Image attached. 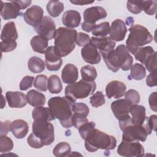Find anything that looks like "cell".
<instances>
[{"instance_id": "obj_34", "label": "cell", "mask_w": 157, "mask_h": 157, "mask_svg": "<svg viewBox=\"0 0 157 157\" xmlns=\"http://www.w3.org/2000/svg\"><path fill=\"white\" fill-rule=\"evenodd\" d=\"M80 73L82 79L88 82L94 81L98 75L96 68L91 65H85L82 67Z\"/></svg>"}, {"instance_id": "obj_55", "label": "cell", "mask_w": 157, "mask_h": 157, "mask_svg": "<svg viewBox=\"0 0 157 157\" xmlns=\"http://www.w3.org/2000/svg\"><path fill=\"white\" fill-rule=\"evenodd\" d=\"M20 10L25 9L29 6L32 2L31 1H12Z\"/></svg>"}, {"instance_id": "obj_32", "label": "cell", "mask_w": 157, "mask_h": 157, "mask_svg": "<svg viewBox=\"0 0 157 157\" xmlns=\"http://www.w3.org/2000/svg\"><path fill=\"white\" fill-rule=\"evenodd\" d=\"M64 8L63 3L59 1H50L46 6L47 12L52 17H58L63 11Z\"/></svg>"}, {"instance_id": "obj_12", "label": "cell", "mask_w": 157, "mask_h": 157, "mask_svg": "<svg viewBox=\"0 0 157 157\" xmlns=\"http://www.w3.org/2000/svg\"><path fill=\"white\" fill-rule=\"evenodd\" d=\"M90 42L99 50V52L101 54L103 58L114 49L116 44L115 42L107 36L103 37H92Z\"/></svg>"}, {"instance_id": "obj_46", "label": "cell", "mask_w": 157, "mask_h": 157, "mask_svg": "<svg viewBox=\"0 0 157 157\" xmlns=\"http://www.w3.org/2000/svg\"><path fill=\"white\" fill-rule=\"evenodd\" d=\"M91 42V38L87 34L83 33H78L77 35L76 44L79 47H85Z\"/></svg>"}, {"instance_id": "obj_28", "label": "cell", "mask_w": 157, "mask_h": 157, "mask_svg": "<svg viewBox=\"0 0 157 157\" xmlns=\"http://www.w3.org/2000/svg\"><path fill=\"white\" fill-rule=\"evenodd\" d=\"M30 44L34 52L41 54H45L47 48L48 47V40L39 35L34 36L31 39Z\"/></svg>"}, {"instance_id": "obj_18", "label": "cell", "mask_w": 157, "mask_h": 157, "mask_svg": "<svg viewBox=\"0 0 157 157\" xmlns=\"http://www.w3.org/2000/svg\"><path fill=\"white\" fill-rule=\"evenodd\" d=\"M81 55L86 63L91 64H97L101 60L100 53L91 42L82 48Z\"/></svg>"}, {"instance_id": "obj_51", "label": "cell", "mask_w": 157, "mask_h": 157, "mask_svg": "<svg viewBox=\"0 0 157 157\" xmlns=\"http://www.w3.org/2000/svg\"><path fill=\"white\" fill-rule=\"evenodd\" d=\"M146 121L150 130L151 131H156L157 124V116L156 115H153L149 117H147Z\"/></svg>"}, {"instance_id": "obj_49", "label": "cell", "mask_w": 157, "mask_h": 157, "mask_svg": "<svg viewBox=\"0 0 157 157\" xmlns=\"http://www.w3.org/2000/svg\"><path fill=\"white\" fill-rule=\"evenodd\" d=\"M89 121L86 117H83L77 116L75 115H72V126H74L76 129H78L80 126H82L83 124Z\"/></svg>"}, {"instance_id": "obj_47", "label": "cell", "mask_w": 157, "mask_h": 157, "mask_svg": "<svg viewBox=\"0 0 157 157\" xmlns=\"http://www.w3.org/2000/svg\"><path fill=\"white\" fill-rule=\"evenodd\" d=\"M157 2L156 1H145L144 11L148 15H153L156 11Z\"/></svg>"}, {"instance_id": "obj_45", "label": "cell", "mask_w": 157, "mask_h": 157, "mask_svg": "<svg viewBox=\"0 0 157 157\" xmlns=\"http://www.w3.org/2000/svg\"><path fill=\"white\" fill-rule=\"evenodd\" d=\"M27 142L28 144L33 148H40L44 145L42 142V141L36 137L34 133H31L27 139Z\"/></svg>"}, {"instance_id": "obj_23", "label": "cell", "mask_w": 157, "mask_h": 157, "mask_svg": "<svg viewBox=\"0 0 157 157\" xmlns=\"http://www.w3.org/2000/svg\"><path fill=\"white\" fill-rule=\"evenodd\" d=\"M18 38V33L15 24L13 21H9L4 25L2 28L1 39V42H8L16 41Z\"/></svg>"}, {"instance_id": "obj_30", "label": "cell", "mask_w": 157, "mask_h": 157, "mask_svg": "<svg viewBox=\"0 0 157 157\" xmlns=\"http://www.w3.org/2000/svg\"><path fill=\"white\" fill-rule=\"evenodd\" d=\"M45 63L44 61L37 56L31 57L28 61V69L34 74L43 72L45 69Z\"/></svg>"}, {"instance_id": "obj_40", "label": "cell", "mask_w": 157, "mask_h": 157, "mask_svg": "<svg viewBox=\"0 0 157 157\" xmlns=\"http://www.w3.org/2000/svg\"><path fill=\"white\" fill-rule=\"evenodd\" d=\"M34 86L40 91H46L48 89V78L45 75H38L34 80Z\"/></svg>"}, {"instance_id": "obj_56", "label": "cell", "mask_w": 157, "mask_h": 157, "mask_svg": "<svg viewBox=\"0 0 157 157\" xmlns=\"http://www.w3.org/2000/svg\"><path fill=\"white\" fill-rule=\"evenodd\" d=\"M94 1H83V0H71L70 2L72 4H74L75 5H79V6H83V5H86L89 4H92L94 2Z\"/></svg>"}, {"instance_id": "obj_10", "label": "cell", "mask_w": 157, "mask_h": 157, "mask_svg": "<svg viewBox=\"0 0 157 157\" xmlns=\"http://www.w3.org/2000/svg\"><path fill=\"white\" fill-rule=\"evenodd\" d=\"M117 153L122 156L139 157L142 156L144 148L139 142H128L122 140L117 148Z\"/></svg>"}, {"instance_id": "obj_52", "label": "cell", "mask_w": 157, "mask_h": 157, "mask_svg": "<svg viewBox=\"0 0 157 157\" xmlns=\"http://www.w3.org/2000/svg\"><path fill=\"white\" fill-rule=\"evenodd\" d=\"M157 78L156 72L150 73L147 76V77L146 78L147 85L150 87H153V86H156L157 85V81H156L157 78Z\"/></svg>"}, {"instance_id": "obj_48", "label": "cell", "mask_w": 157, "mask_h": 157, "mask_svg": "<svg viewBox=\"0 0 157 157\" xmlns=\"http://www.w3.org/2000/svg\"><path fill=\"white\" fill-rule=\"evenodd\" d=\"M34 80V77L33 76H29V75L25 76L21 80L19 85L20 90L26 91L28 89L31 88L33 86Z\"/></svg>"}, {"instance_id": "obj_22", "label": "cell", "mask_w": 157, "mask_h": 157, "mask_svg": "<svg viewBox=\"0 0 157 157\" xmlns=\"http://www.w3.org/2000/svg\"><path fill=\"white\" fill-rule=\"evenodd\" d=\"M81 21L80 13L75 10H69L66 11L62 17L63 24L68 28L78 27Z\"/></svg>"}, {"instance_id": "obj_33", "label": "cell", "mask_w": 157, "mask_h": 157, "mask_svg": "<svg viewBox=\"0 0 157 157\" xmlns=\"http://www.w3.org/2000/svg\"><path fill=\"white\" fill-rule=\"evenodd\" d=\"M47 88L52 94H58L63 89V85L60 78L56 75H52L48 78Z\"/></svg>"}, {"instance_id": "obj_36", "label": "cell", "mask_w": 157, "mask_h": 157, "mask_svg": "<svg viewBox=\"0 0 157 157\" xmlns=\"http://www.w3.org/2000/svg\"><path fill=\"white\" fill-rule=\"evenodd\" d=\"M71 151L70 145L65 142L58 143L53 150V154L56 157H64L69 155Z\"/></svg>"}, {"instance_id": "obj_42", "label": "cell", "mask_w": 157, "mask_h": 157, "mask_svg": "<svg viewBox=\"0 0 157 157\" xmlns=\"http://www.w3.org/2000/svg\"><path fill=\"white\" fill-rule=\"evenodd\" d=\"M124 98L132 104V105L138 104L140 99L139 92L133 89H130L128 90V91L125 92Z\"/></svg>"}, {"instance_id": "obj_3", "label": "cell", "mask_w": 157, "mask_h": 157, "mask_svg": "<svg viewBox=\"0 0 157 157\" xmlns=\"http://www.w3.org/2000/svg\"><path fill=\"white\" fill-rule=\"evenodd\" d=\"M77 32L75 29L60 27L56 29L54 39V48L61 57L70 54L75 47Z\"/></svg>"}, {"instance_id": "obj_6", "label": "cell", "mask_w": 157, "mask_h": 157, "mask_svg": "<svg viewBox=\"0 0 157 157\" xmlns=\"http://www.w3.org/2000/svg\"><path fill=\"white\" fill-rule=\"evenodd\" d=\"M96 88V83L94 81L88 82L82 79L66 86L64 91L65 97L75 102L77 99H84L92 94Z\"/></svg>"}, {"instance_id": "obj_9", "label": "cell", "mask_w": 157, "mask_h": 157, "mask_svg": "<svg viewBox=\"0 0 157 157\" xmlns=\"http://www.w3.org/2000/svg\"><path fill=\"white\" fill-rule=\"evenodd\" d=\"M107 12L101 6H93L87 8L83 12L84 21L81 26L83 31L90 33L96 25V22L101 19L106 18Z\"/></svg>"}, {"instance_id": "obj_41", "label": "cell", "mask_w": 157, "mask_h": 157, "mask_svg": "<svg viewBox=\"0 0 157 157\" xmlns=\"http://www.w3.org/2000/svg\"><path fill=\"white\" fill-rule=\"evenodd\" d=\"M104 95L102 91H97L94 93L90 98V102L92 107H98L105 104Z\"/></svg>"}, {"instance_id": "obj_54", "label": "cell", "mask_w": 157, "mask_h": 157, "mask_svg": "<svg viewBox=\"0 0 157 157\" xmlns=\"http://www.w3.org/2000/svg\"><path fill=\"white\" fill-rule=\"evenodd\" d=\"M10 121L6 120L4 122L1 123V135H7L10 130Z\"/></svg>"}, {"instance_id": "obj_43", "label": "cell", "mask_w": 157, "mask_h": 157, "mask_svg": "<svg viewBox=\"0 0 157 157\" xmlns=\"http://www.w3.org/2000/svg\"><path fill=\"white\" fill-rule=\"evenodd\" d=\"M144 65L150 73L156 72V53L149 56L144 63Z\"/></svg>"}, {"instance_id": "obj_16", "label": "cell", "mask_w": 157, "mask_h": 157, "mask_svg": "<svg viewBox=\"0 0 157 157\" xmlns=\"http://www.w3.org/2000/svg\"><path fill=\"white\" fill-rule=\"evenodd\" d=\"M127 33L125 23L121 19H116L112 21L110 29V38L114 42L123 40Z\"/></svg>"}, {"instance_id": "obj_27", "label": "cell", "mask_w": 157, "mask_h": 157, "mask_svg": "<svg viewBox=\"0 0 157 157\" xmlns=\"http://www.w3.org/2000/svg\"><path fill=\"white\" fill-rule=\"evenodd\" d=\"M32 117L34 120H45L50 121L55 120L50 108L42 106L35 107L33 110Z\"/></svg>"}, {"instance_id": "obj_14", "label": "cell", "mask_w": 157, "mask_h": 157, "mask_svg": "<svg viewBox=\"0 0 157 157\" xmlns=\"http://www.w3.org/2000/svg\"><path fill=\"white\" fill-rule=\"evenodd\" d=\"M44 10L39 6L34 5L28 8L23 14L25 21L30 26L35 27L42 20Z\"/></svg>"}, {"instance_id": "obj_31", "label": "cell", "mask_w": 157, "mask_h": 157, "mask_svg": "<svg viewBox=\"0 0 157 157\" xmlns=\"http://www.w3.org/2000/svg\"><path fill=\"white\" fill-rule=\"evenodd\" d=\"M131 72L128 75L129 80H140L146 75V70L145 67L139 63H135L131 67Z\"/></svg>"}, {"instance_id": "obj_35", "label": "cell", "mask_w": 157, "mask_h": 157, "mask_svg": "<svg viewBox=\"0 0 157 157\" xmlns=\"http://www.w3.org/2000/svg\"><path fill=\"white\" fill-rule=\"evenodd\" d=\"M110 24L107 21L101 23L99 25H96L92 29V34L96 37H105L110 33Z\"/></svg>"}, {"instance_id": "obj_21", "label": "cell", "mask_w": 157, "mask_h": 157, "mask_svg": "<svg viewBox=\"0 0 157 157\" xmlns=\"http://www.w3.org/2000/svg\"><path fill=\"white\" fill-rule=\"evenodd\" d=\"M20 9L12 2H3L1 1V16L5 20L15 19L20 15Z\"/></svg>"}, {"instance_id": "obj_26", "label": "cell", "mask_w": 157, "mask_h": 157, "mask_svg": "<svg viewBox=\"0 0 157 157\" xmlns=\"http://www.w3.org/2000/svg\"><path fill=\"white\" fill-rule=\"evenodd\" d=\"M26 98L28 103L34 107L43 106L46 102L44 94L34 90H31L27 93Z\"/></svg>"}, {"instance_id": "obj_53", "label": "cell", "mask_w": 157, "mask_h": 157, "mask_svg": "<svg viewBox=\"0 0 157 157\" xmlns=\"http://www.w3.org/2000/svg\"><path fill=\"white\" fill-rule=\"evenodd\" d=\"M156 98H157V93L153 92L151 93L148 98V102L149 105L151 109L154 112H156L157 106H156Z\"/></svg>"}, {"instance_id": "obj_2", "label": "cell", "mask_w": 157, "mask_h": 157, "mask_svg": "<svg viewBox=\"0 0 157 157\" xmlns=\"http://www.w3.org/2000/svg\"><path fill=\"white\" fill-rule=\"evenodd\" d=\"M104 62L111 71L117 72L120 69L127 71L132 65L133 58L124 45H119L104 58Z\"/></svg>"}, {"instance_id": "obj_13", "label": "cell", "mask_w": 157, "mask_h": 157, "mask_svg": "<svg viewBox=\"0 0 157 157\" xmlns=\"http://www.w3.org/2000/svg\"><path fill=\"white\" fill-rule=\"evenodd\" d=\"M45 63L50 71H58L62 66L63 59L55 50L54 46H50L45 53Z\"/></svg>"}, {"instance_id": "obj_29", "label": "cell", "mask_w": 157, "mask_h": 157, "mask_svg": "<svg viewBox=\"0 0 157 157\" xmlns=\"http://www.w3.org/2000/svg\"><path fill=\"white\" fill-rule=\"evenodd\" d=\"M156 52L150 46H146L144 47H139L134 53L135 59L140 61L142 64L147 59V58L154 54Z\"/></svg>"}, {"instance_id": "obj_44", "label": "cell", "mask_w": 157, "mask_h": 157, "mask_svg": "<svg viewBox=\"0 0 157 157\" xmlns=\"http://www.w3.org/2000/svg\"><path fill=\"white\" fill-rule=\"evenodd\" d=\"M96 124L93 121H88L86 123L83 124L82 126H80L78 130V132L81 136V137L85 140L87 134L93 128H95Z\"/></svg>"}, {"instance_id": "obj_25", "label": "cell", "mask_w": 157, "mask_h": 157, "mask_svg": "<svg viewBox=\"0 0 157 157\" xmlns=\"http://www.w3.org/2000/svg\"><path fill=\"white\" fill-rule=\"evenodd\" d=\"M130 113L132 116L131 121L133 124H144L147 118L144 106L138 104L132 105L130 109Z\"/></svg>"}, {"instance_id": "obj_11", "label": "cell", "mask_w": 157, "mask_h": 157, "mask_svg": "<svg viewBox=\"0 0 157 157\" xmlns=\"http://www.w3.org/2000/svg\"><path fill=\"white\" fill-rule=\"evenodd\" d=\"M34 31L42 37L48 40H52L56 33V26L52 18L48 16H44L42 21L35 27Z\"/></svg>"}, {"instance_id": "obj_24", "label": "cell", "mask_w": 157, "mask_h": 157, "mask_svg": "<svg viewBox=\"0 0 157 157\" xmlns=\"http://www.w3.org/2000/svg\"><path fill=\"white\" fill-rule=\"evenodd\" d=\"M78 77L77 67L73 64H67L62 70L61 78L66 84H71L77 81Z\"/></svg>"}, {"instance_id": "obj_37", "label": "cell", "mask_w": 157, "mask_h": 157, "mask_svg": "<svg viewBox=\"0 0 157 157\" xmlns=\"http://www.w3.org/2000/svg\"><path fill=\"white\" fill-rule=\"evenodd\" d=\"M72 112L74 115L86 117L89 114L90 109L87 105L83 102H74L72 104Z\"/></svg>"}, {"instance_id": "obj_19", "label": "cell", "mask_w": 157, "mask_h": 157, "mask_svg": "<svg viewBox=\"0 0 157 157\" xmlns=\"http://www.w3.org/2000/svg\"><path fill=\"white\" fill-rule=\"evenodd\" d=\"M6 97L9 104L11 108H22L27 104L26 96L20 91H7Z\"/></svg>"}, {"instance_id": "obj_38", "label": "cell", "mask_w": 157, "mask_h": 157, "mask_svg": "<svg viewBox=\"0 0 157 157\" xmlns=\"http://www.w3.org/2000/svg\"><path fill=\"white\" fill-rule=\"evenodd\" d=\"M145 3V1H128L126 7L131 13L138 14L144 10Z\"/></svg>"}, {"instance_id": "obj_39", "label": "cell", "mask_w": 157, "mask_h": 157, "mask_svg": "<svg viewBox=\"0 0 157 157\" xmlns=\"http://www.w3.org/2000/svg\"><path fill=\"white\" fill-rule=\"evenodd\" d=\"M13 147L12 140L6 136V135H1L0 137V152L7 153L10 151Z\"/></svg>"}, {"instance_id": "obj_7", "label": "cell", "mask_w": 157, "mask_h": 157, "mask_svg": "<svg viewBox=\"0 0 157 157\" xmlns=\"http://www.w3.org/2000/svg\"><path fill=\"white\" fill-rule=\"evenodd\" d=\"M122 140L128 142H145L148 135L151 133L145 120L143 125H136L132 123L125 126L122 130Z\"/></svg>"}, {"instance_id": "obj_5", "label": "cell", "mask_w": 157, "mask_h": 157, "mask_svg": "<svg viewBox=\"0 0 157 157\" xmlns=\"http://www.w3.org/2000/svg\"><path fill=\"white\" fill-rule=\"evenodd\" d=\"M129 34L126 41V48L132 54L139 48L150 44L153 40V36L144 26L135 25L128 29Z\"/></svg>"}, {"instance_id": "obj_1", "label": "cell", "mask_w": 157, "mask_h": 157, "mask_svg": "<svg viewBox=\"0 0 157 157\" xmlns=\"http://www.w3.org/2000/svg\"><path fill=\"white\" fill-rule=\"evenodd\" d=\"M73 102L66 97H52L48 101V105L54 118L59 120L61 124L65 128H71L73 115Z\"/></svg>"}, {"instance_id": "obj_15", "label": "cell", "mask_w": 157, "mask_h": 157, "mask_svg": "<svg viewBox=\"0 0 157 157\" xmlns=\"http://www.w3.org/2000/svg\"><path fill=\"white\" fill-rule=\"evenodd\" d=\"M132 104L126 99H120L112 102L110 107L117 119L119 120L129 115Z\"/></svg>"}, {"instance_id": "obj_4", "label": "cell", "mask_w": 157, "mask_h": 157, "mask_svg": "<svg viewBox=\"0 0 157 157\" xmlns=\"http://www.w3.org/2000/svg\"><path fill=\"white\" fill-rule=\"evenodd\" d=\"M116 146L117 140L115 137L95 128L87 134L85 139V147L89 152H94L98 149L110 150Z\"/></svg>"}, {"instance_id": "obj_20", "label": "cell", "mask_w": 157, "mask_h": 157, "mask_svg": "<svg viewBox=\"0 0 157 157\" xmlns=\"http://www.w3.org/2000/svg\"><path fill=\"white\" fill-rule=\"evenodd\" d=\"M10 130L17 139H23L28 134L29 126L28 123L21 119H17L10 123Z\"/></svg>"}, {"instance_id": "obj_17", "label": "cell", "mask_w": 157, "mask_h": 157, "mask_svg": "<svg viewBox=\"0 0 157 157\" xmlns=\"http://www.w3.org/2000/svg\"><path fill=\"white\" fill-rule=\"evenodd\" d=\"M126 86L120 81L110 82L105 87V94L109 99H119L123 97L126 92Z\"/></svg>"}, {"instance_id": "obj_8", "label": "cell", "mask_w": 157, "mask_h": 157, "mask_svg": "<svg viewBox=\"0 0 157 157\" xmlns=\"http://www.w3.org/2000/svg\"><path fill=\"white\" fill-rule=\"evenodd\" d=\"M32 128L33 133L42 141L44 145H50L54 142V127L49 121L34 120Z\"/></svg>"}, {"instance_id": "obj_50", "label": "cell", "mask_w": 157, "mask_h": 157, "mask_svg": "<svg viewBox=\"0 0 157 157\" xmlns=\"http://www.w3.org/2000/svg\"><path fill=\"white\" fill-rule=\"evenodd\" d=\"M1 50L2 52H9L16 48L17 43L16 41L3 42H1Z\"/></svg>"}]
</instances>
